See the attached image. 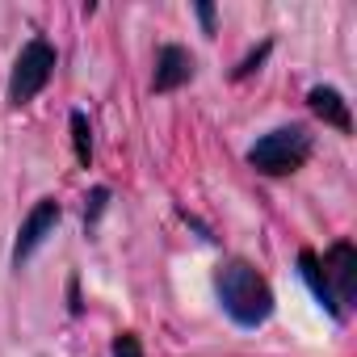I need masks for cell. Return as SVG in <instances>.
Returning a JSON list of instances; mask_svg holds the SVG:
<instances>
[{
	"mask_svg": "<svg viewBox=\"0 0 357 357\" xmlns=\"http://www.w3.org/2000/svg\"><path fill=\"white\" fill-rule=\"evenodd\" d=\"M303 278L311 282L315 298L328 303L340 315L344 303L353 298V286H357V252H353V244H344V240L332 244L324 252V261L315 252H303Z\"/></svg>",
	"mask_w": 357,
	"mask_h": 357,
	"instance_id": "6da1fadb",
	"label": "cell"
},
{
	"mask_svg": "<svg viewBox=\"0 0 357 357\" xmlns=\"http://www.w3.org/2000/svg\"><path fill=\"white\" fill-rule=\"evenodd\" d=\"M219 298H223V307H227V315L236 319V324H261L269 311H273V294H269V282L252 269V265H244V261H227L223 269H219Z\"/></svg>",
	"mask_w": 357,
	"mask_h": 357,
	"instance_id": "7a4b0ae2",
	"label": "cell"
},
{
	"mask_svg": "<svg viewBox=\"0 0 357 357\" xmlns=\"http://www.w3.org/2000/svg\"><path fill=\"white\" fill-rule=\"evenodd\" d=\"M307 155H311V135H307L303 126L269 130V135L248 151L252 168H261V172H269V176H286V172L303 168V164H307Z\"/></svg>",
	"mask_w": 357,
	"mask_h": 357,
	"instance_id": "3957f363",
	"label": "cell"
},
{
	"mask_svg": "<svg viewBox=\"0 0 357 357\" xmlns=\"http://www.w3.org/2000/svg\"><path fill=\"white\" fill-rule=\"evenodd\" d=\"M51 72H55V47H51L47 38H30V43L22 47V55H17L13 80H9V101H13V105L34 101V97L47 89Z\"/></svg>",
	"mask_w": 357,
	"mask_h": 357,
	"instance_id": "277c9868",
	"label": "cell"
},
{
	"mask_svg": "<svg viewBox=\"0 0 357 357\" xmlns=\"http://www.w3.org/2000/svg\"><path fill=\"white\" fill-rule=\"evenodd\" d=\"M190 76H194V59H190L181 47H164V51L155 55V89H160V93L181 89Z\"/></svg>",
	"mask_w": 357,
	"mask_h": 357,
	"instance_id": "5b68a950",
	"label": "cell"
},
{
	"mask_svg": "<svg viewBox=\"0 0 357 357\" xmlns=\"http://www.w3.org/2000/svg\"><path fill=\"white\" fill-rule=\"evenodd\" d=\"M55 219H59V206H55V202H38V206H34V215L26 219L22 240H17V261H26V257L47 240V231L55 227Z\"/></svg>",
	"mask_w": 357,
	"mask_h": 357,
	"instance_id": "8992f818",
	"label": "cell"
},
{
	"mask_svg": "<svg viewBox=\"0 0 357 357\" xmlns=\"http://www.w3.org/2000/svg\"><path fill=\"white\" fill-rule=\"evenodd\" d=\"M311 109L324 122H332L336 130H349V109H344V101H340L336 89H311Z\"/></svg>",
	"mask_w": 357,
	"mask_h": 357,
	"instance_id": "52a82bcc",
	"label": "cell"
},
{
	"mask_svg": "<svg viewBox=\"0 0 357 357\" xmlns=\"http://www.w3.org/2000/svg\"><path fill=\"white\" fill-rule=\"evenodd\" d=\"M72 130H76V155H80V164H89V122H84V114H72Z\"/></svg>",
	"mask_w": 357,
	"mask_h": 357,
	"instance_id": "ba28073f",
	"label": "cell"
},
{
	"mask_svg": "<svg viewBox=\"0 0 357 357\" xmlns=\"http://www.w3.org/2000/svg\"><path fill=\"white\" fill-rule=\"evenodd\" d=\"M114 357H143V349H139V340L126 332V336H118V344H114Z\"/></svg>",
	"mask_w": 357,
	"mask_h": 357,
	"instance_id": "9c48e42d",
	"label": "cell"
}]
</instances>
